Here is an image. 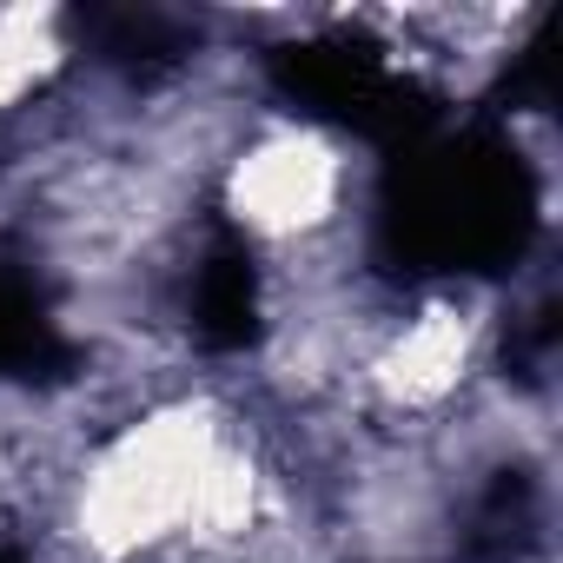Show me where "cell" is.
<instances>
[{
	"label": "cell",
	"instance_id": "cell-1",
	"mask_svg": "<svg viewBox=\"0 0 563 563\" xmlns=\"http://www.w3.org/2000/svg\"><path fill=\"white\" fill-rule=\"evenodd\" d=\"M239 424L212 398H173L120 424L74 477V537L100 563L173 556L192 497Z\"/></svg>",
	"mask_w": 563,
	"mask_h": 563
},
{
	"label": "cell",
	"instance_id": "cell-2",
	"mask_svg": "<svg viewBox=\"0 0 563 563\" xmlns=\"http://www.w3.org/2000/svg\"><path fill=\"white\" fill-rule=\"evenodd\" d=\"M345 186L352 159L332 133L306 120H272L258 126L219 173V206L225 219L278 252H306L345 219Z\"/></svg>",
	"mask_w": 563,
	"mask_h": 563
},
{
	"label": "cell",
	"instance_id": "cell-3",
	"mask_svg": "<svg viewBox=\"0 0 563 563\" xmlns=\"http://www.w3.org/2000/svg\"><path fill=\"white\" fill-rule=\"evenodd\" d=\"M477 339H484V325L457 299H431L411 319H391L378 332V345H372L358 378L372 385V398L385 411L431 418V411H444L464 391V378L477 365Z\"/></svg>",
	"mask_w": 563,
	"mask_h": 563
},
{
	"label": "cell",
	"instance_id": "cell-4",
	"mask_svg": "<svg viewBox=\"0 0 563 563\" xmlns=\"http://www.w3.org/2000/svg\"><path fill=\"white\" fill-rule=\"evenodd\" d=\"M67 67V21L60 8H0V113L34 100Z\"/></svg>",
	"mask_w": 563,
	"mask_h": 563
}]
</instances>
